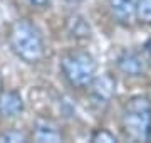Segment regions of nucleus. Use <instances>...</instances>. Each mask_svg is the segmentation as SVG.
I'll return each instance as SVG.
<instances>
[{
    "mask_svg": "<svg viewBox=\"0 0 151 143\" xmlns=\"http://www.w3.org/2000/svg\"><path fill=\"white\" fill-rule=\"evenodd\" d=\"M9 44L14 54L25 62H39L44 56V40L29 20H15L9 30Z\"/></svg>",
    "mask_w": 151,
    "mask_h": 143,
    "instance_id": "f257e3e1",
    "label": "nucleus"
},
{
    "mask_svg": "<svg viewBox=\"0 0 151 143\" xmlns=\"http://www.w3.org/2000/svg\"><path fill=\"white\" fill-rule=\"evenodd\" d=\"M123 130L133 142H148L151 138V101L146 96H134L126 103Z\"/></svg>",
    "mask_w": 151,
    "mask_h": 143,
    "instance_id": "f03ea898",
    "label": "nucleus"
},
{
    "mask_svg": "<svg viewBox=\"0 0 151 143\" xmlns=\"http://www.w3.org/2000/svg\"><path fill=\"white\" fill-rule=\"evenodd\" d=\"M62 74L74 88H87L96 77V61L84 51L69 52L60 61Z\"/></svg>",
    "mask_w": 151,
    "mask_h": 143,
    "instance_id": "7ed1b4c3",
    "label": "nucleus"
},
{
    "mask_svg": "<svg viewBox=\"0 0 151 143\" xmlns=\"http://www.w3.org/2000/svg\"><path fill=\"white\" fill-rule=\"evenodd\" d=\"M114 93H116V79L109 74L94 77V81L91 83V99L92 105L97 108L108 106Z\"/></svg>",
    "mask_w": 151,
    "mask_h": 143,
    "instance_id": "20e7f679",
    "label": "nucleus"
},
{
    "mask_svg": "<svg viewBox=\"0 0 151 143\" xmlns=\"http://www.w3.org/2000/svg\"><path fill=\"white\" fill-rule=\"evenodd\" d=\"M24 110L22 96L17 91H4L0 94V116L2 118H15Z\"/></svg>",
    "mask_w": 151,
    "mask_h": 143,
    "instance_id": "39448f33",
    "label": "nucleus"
},
{
    "mask_svg": "<svg viewBox=\"0 0 151 143\" xmlns=\"http://www.w3.org/2000/svg\"><path fill=\"white\" fill-rule=\"evenodd\" d=\"M34 138L39 143H57L62 140V133L50 120H37L34 126Z\"/></svg>",
    "mask_w": 151,
    "mask_h": 143,
    "instance_id": "423d86ee",
    "label": "nucleus"
},
{
    "mask_svg": "<svg viewBox=\"0 0 151 143\" xmlns=\"http://www.w3.org/2000/svg\"><path fill=\"white\" fill-rule=\"evenodd\" d=\"M113 17L121 24H131L136 17V4L133 0H109Z\"/></svg>",
    "mask_w": 151,
    "mask_h": 143,
    "instance_id": "0eeeda50",
    "label": "nucleus"
},
{
    "mask_svg": "<svg viewBox=\"0 0 151 143\" xmlns=\"http://www.w3.org/2000/svg\"><path fill=\"white\" fill-rule=\"evenodd\" d=\"M118 67L128 76H139L145 71L143 59L136 52H131V51H126L118 57Z\"/></svg>",
    "mask_w": 151,
    "mask_h": 143,
    "instance_id": "6e6552de",
    "label": "nucleus"
},
{
    "mask_svg": "<svg viewBox=\"0 0 151 143\" xmlns=\"http://www.w3.org/2000/svg\"><path fill=\"white\" fill-rule=\"evenodd\" d=\"M67 27H69L70 35L76 37V39H87L91 35V27H89V24L79 15L70 17L69 22H67Z\"/></svg>",
    "mask_w": 151,
    "mask_h": 143,
    "instance_id": "1a4fd4ad",
    "label": "nucleus"
},
{
    "mask_svg": "<svg viewBox=\"0 0 151 143\" xmlns=\"http://www.w3.org/2000/svg\"><path fill=\"white\" fill-rule=\"evenodd\" d=\"M136 17L141 22L151 24V0H138V4H136Z\"/></svg>",
    "mask_w": 151,
    "mask_h": 143,
    "instance_id": "9d476101",
    "label": "nucleus"
},
{
    "mask_svg": "<svg viewBox=\"0 0 151 143\" xmlns=\"http://www.w3.org/2000/svg\"><path fill=\"white\" fill-rule=\"evenodd\" d=\"M0 142H10V143H24L27 142V136L20 131H15V130H12V131H5L0 135Z\"/></svg>",
    "mask_w": 151,
    "mask_h": 143,
    "instance_id": "9b49d317",
    "label": "nucleus"
},
{
    "mask_svg": "<svg viewBox=\"0 0 151 143\" xmlns=\"http://www.w3.org/2000/svg\"><path fill=\"white\" fill-rule=\"evenodd\" d=\"M91 140L94 143H101V142H104V143H116V136H114L113 133H109L108 130H97V131H94L92 133V136H91Z\"/></svg>",
    "mask_w": 151,
    "mask_h": 143,
    "instance_id": "f8f14e48",
    "label": "nucleus"
},
{
    "mask_svg": "<svg viewBox=\"0 0 151 143\" xmlns=\"http://www.w3.org/2000/svg\"><path fill=\"white\" fill-rule=\"evenodd\" d=\"M27 2L34 7H39V9H44V7H47L50 4V0H27Z\"/></svg>",
    "mask_w": 151,
    "mask_h": 143,
    "instance_id": "ddd939ff",
    "label": "nucleus"
},
{
    "mask_svg": "<svg viewBox=\"0 0 151 143\" xmlns=\"http://www.w3.org/2000/svg\"><path fill=\"white\" fill-rule=\"evenodd\" d=\"M145 52H146V56H148V59L151 61V42H148V44L145 46Z\"/></svg>",
    "mask_w": 151,
    "mask_h": 143,
    "instance_id": "4468645a",
    "label": "nucleus"
},
{
    "mask_svg": "<svg viewBox=\"0 0 151 143\" xmlns=\"http://www.w3.org/2000/svg\"><path fill=\"white\" fill-rule=\"evenodd\" d=\"M2 86H4V81H2V76H0V91H2Z\"/></svg>",
    "mask_w": 151,
    "mask_h": 143,
    "instance_id": "2eb2a0df",
    "label": "nucleus"
}]
</instances>
